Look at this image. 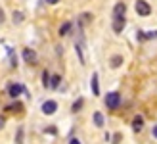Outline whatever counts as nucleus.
<instances>
[{"label":"nucleus","instance_id":"f257e3e1","mask_svg":"<svg viewBox=\"0 0 157 144\" xmlns=\"http://www.w3.org/2000/svg\"><path fill=\"white\" fill-rule=\"evenodd\" d=\"M134 8H136V14H138V15H142V18H147V15L151 14V6L147 4L146 0H136Z\"/></svg>","mask_w":157,"mask_h":144},{"label":"nucleus","instance_id":"f03ea898","mask_svg":"<svg viewBox=\"0 0 157 144\" xmlns=\"http://www.w3.org/2000/svg\"><path fill=\"white\" fill-rule=\"evenodd\" d=\"M119 104H121V94H119V92H107V94H105V106H107V108L115 110Z\"/></svg>","mask_w":157,"mask_h":144},{"label":"nucleus","instance_id":"7ed1b4c3","mask_svg":"<svg viewBox=\"0 0 157 144\" xmlns=\"http://www.w3.org/2000/svg\"><path fill=\"white\" fill-rule=\"evenodd\" d=\"M23 60H25L27 63H31V66H35V63L38 62V56H36V52L33 50V48H23Z\"/></svg>","mask_w":157,"mask_h":144},{"label":"nucleus","instance_id":"20e7f679","mask_svg":"<svg viewBox=\"0 0 157 144\" xmlns=\"http://www.w3.org/2000/svg\"><path fill=\"white\" fill-rule=\"evenodd\" d=\"M56 110H58V104L54 102V100H48V102L42 104V114H46V115L56 114Z\"/></svg>","mask_w":157,"mask_h":144},{"label":"nucleus","instance_id":"39448f33","mask_svg":"<svg viewBox=\"0 0 157 144\" xmlns=\"http://www.w3.org/2000/svg\"><path fill=\"white\" fill-rule=\"evenodd\" d=\"M124 12H127L124 2H117L115 8H113V18H124Z\"/></svg>","mask_w":157,"mask_h":144},{"label":"nucleus","instance_id":"423d86ee","mask_svg":"<svg viewBox=\"0 0 157 144\" xmlns=\"http://www.w3.org/2000/svg\"><path fill=\"white\" fill-rule=\"evenodd\" d=\"M8 92H10V96H12V98H17V96H19L21 92H27V89H25L23 85H12Z\"/></svg>","mask_w":157,"mask_h":144},{"label":"nucleus","instance_id":"0eeeda50","mask_svg":"<svg viewBox=\"0 0 157 144\" xmlns=\"http://www.w3.org/2000/svg\"><path fill=\"white\" fill-rule=\"evenodd\" d=\"M124 18H113V31L115 33H123V29H124Z\"/></svg>","mask_w":157,"mask_h":144},{"label":"nucleus","instance_id":"6e6552de","mask_svg":"<svg viewBox=\"0 0 157 144\" xmlns=\"http://www.w3.org/2000/svg\"><path fill=\"white\" fill-rule=\"evenodd\" d=\"M142 129H144V117H142V115H136L134 121H132V131H134V133H140Z\"/></svg>","mask_w":157,"mask_h":144},{"label":"nucleus","instance_id":"1a4fd4ad","mask_svg":"<svg viewBox=\"0 0 157 144\" xmlns=\"http://www.w3.org/2000/svg\"><path fill=\"white\" fill-rule=\"evenodd\" d=\"M90 86H92V94L98 96L100 94V83H98V73H92V81H90Z\"/></svg>","mask_w":157,"mask_h":144},{"label":"nucleus","instance_id":"9d476101","mask_svg":"<svg viewBox=\"0 0 157 144\" xmlns=\"http://www.w3.org/2000/svg\"><path fill=\"white\" fill-rule=\"evenodd\" d=\"M75 50H77V56H78V60H81V63L84 66L86 60H84V52H82V42H75Z\"/></svg>","mask_w":157,"mask_h":144},{"label":"nucleus","instance_id":"9b49d317","mask_svg":"<svg viewBox=\"0 0 157 144\" xmlns=\"http://www.w3.org/2000/svg\"><path fill=\"white\" fill-rule=\"evenodd\" d=\"M90 21H92V14H82L81 18H78V25L84 27V25H88Z\"/></svg>","mask_w":157,"mask_h":144},{"label":"nucleus","instance_id":"f8f14e48","mask_svg":"<svg viewBox=\"0 0 157 144\" xmlns=\"http://www.w3.org/2000/svg\"><path fill=\"white\" fill-rule=\"evenodd\" d=\"M12 19H13V23L15 25H19V23L25 19V15H23V12H19V10H15L13 14H12Z\"/></svg>","mask_w":157,"mask_h":144},{"label":"nucleus","instance_id":"ddd939ff","mask_svg":"<svg viewBox=\"0 0 157 144\" xmlns=\"http://www.w3.org/2000/svg\"><path fill=\"white\" fill-rule=\"evenodd\" d=\"M109 66H111L113 69H115V67H119V66H123V56H119V54H117V56H113V58H111V62H109Z\"/></svg>","mask_w":157,"mask_h":144},{"label":"nucleus","instance_id":"4468645a","mask_svg":"<svg viewBox=\"0 0 157 144\" xmlns=\"http://www.w3.org/2000/svg\"><path fill=\"white\" fill-rule=\"evenodd\" d=\"M71 27H73V25H71V23H69V21H65V23H63V25H61V27H59V35H61V37H65V35L69 33V31H71Z\"/></svg>","mask_w":157,"mask_h":144},{"label":"nucleus","instance_id":"2eb2a0df","mask_svg":"<svg viewBox=\"0 0 157 144\" xmlns=\"http://www.w3.org/2000/svg\"><path fill=\"white\" fill-rule=\"evenodd\" d=\"M94 125H96V127H104V115H101L100 111L94 114Z\"/></svg>","mask_w":157,"mask_h":144},{"label":"nucleus","instance_id":"dca6fc26","mask_svg":"<svg viewBox=\"0 0 157 144\" xmlns=\"http://www.w3.org/2000/svg\"><path fill=\"white\" fill-rule=\"evenodd\" d=\"M50 83H52L50 73H48V71H44V73H42V85H44V89H48V86H50Z\"/></svg>","mask_w":157,"mask_h":144},{"label":"nucleus","instance_id":"f3484780","mask_svg":"<svg viewBox=\"0 0 157 144\" xmlns=\"http://www.w3.org/2000/svg\"><path fill=\"white\" fill-rule=\"evenodd\" d=\"M50 86H52L54 90H56L58 86H59V75H54V77H52V83H50Z\"/></svg>","mask_w":157,"mask_h":144},{"label":"nucleus","instance_id":"a211bd4d","mask_svg":"<svg viewBox=\"0 0 157 144\" xmlns=\"http://www.w3.org/2000/svg\"><path fill=\"white\" fill-rule=\"evenodd\" d=\"M81 108H82V98H78V100L73 104V108H71V110H73V111H78Z\"/></svg>","mask_w":157,"mask_h":144},{"label":"nucleus","instance_id":"6ab92c4d","mask_svg":"<svg viewBox=\"0 0 157 144\" xmlns=\"http://www.w3.org/2000/svg\"><path fill=\"white\" fill-rule=\"evenodd\" d=\"M8 54H10V58H12V66H17V60H15V54L12 48H8Z\"/></svg>","mask_w":157,"mask_h":144},{"label":"nucleus","instance_id":"aec40b11","mask_svg":"<svg viewBox=\"0 0 157 144\" xmlns=\"http://www.w3.org/2000/svg\"><path fill=\"white\" fill-rule=\"evenodd\" d=\"M15 142L17 144H23V129L17 131V137H15Z\"/></svg>","mask_w":157,"mask_h":144},{"label":"nucleus","instance_id":"412c9836","mask_svg":"<svg viewBox=\"0 0 157 144\" xmlns=\"http://www.w3.org/2000/svg\"><path fill=\"white\" fill-rule=\"evenodd\" d=\"M121 142V133H115V137H113V144H119Z\"/></svg>","mask_w":157,"mask_h":144},{"label":"nucleus","instance_id":"4be33fe9","mask_svg":"<svg viewBox=\"0 0 157 144\" xmlns=\"http://www.w3.org/2000/svg\"><path fill=\"white\" fill-rule=\"evenodd\" d=\"M4 19H6V15H4V10L0 8V23H4Z\"/></svg>","mask_w":157,"mask_h":144},{"label":"nucleus","instance_id":"5701e85b","mask_svg":"<svg viewBox=\"0 0 157 144\" xmlns=\"http://www.w3.org/2000/svg\"><path fill=\"white\" fill-rule=\"evenodd\" d=\"M4 125H6V119L0 115V129H4Z\"/></svg>","mask_w":157,"mask_h":144},{"label":"nucleus","instance_id":"b1692460","mask_svg":"<svg viewBox=\"0 0 157 144\" xmlns=\"http://www.w3.org/2000/svg\"><path fill=\"white\" fill-rule=\"evenodd\" d=\"M46 131H48V133H52V134H56V127H48Z\"/></svg>","mask_w":157,"mask_h":144},{"label":"nucleus","instance_id":"393cba45","mask_svg":"<svg viewBox=\"0 0 157 144\" xmlns=\"http://www.w3.org/2000/svg\"><path fill=\"white\" fill-rule=\"evenodd\" d=\"M69 144H81V142H78L77 138H69Z\"/></svg>","mask_w":157,"mask_h":144},{"label":"nucleus","instance_id":"a878e982","mask_svg":"<svg viewBox=\"0 0 157 144\" xmlns=\"http://www.w3.org/2000/svg\"><path fill=\"white\" fill-rule=\"evenodd\" d=\"M151 134H153V137L157 138V125H155V127H153V129H151Z\"/></svg>","mask_w":157,"mask_h":144},{"label":"nucleus","instance_id":"bb28decb","mask_svg":"<svg viewBox=\"0 0 157 144\" xmlns=\"http://www.w3.org/2000/svg\"><path fill=\"white\" fill-rule=\"evenodd\" d=\"M46 2H48V4H58L59 0H46Z\"/></svg>","mask_w":157,"mask_h":144}]
</instances>
